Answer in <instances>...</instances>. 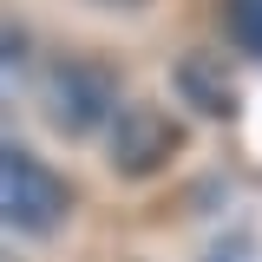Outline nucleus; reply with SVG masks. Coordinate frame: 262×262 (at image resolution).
Instances as JSON below:
<instances>
[{"label":"nucleus","mask_w":262,"mask_h":262,"mask_svg":"<svg viewBox=\"0 0 262 262\" xmlns=\"http://www.w3.org/2000/svg\"><path fill=\"white\" fill-rule=\"evenodd\" d=\"M39 85V112L59 138H92V131H112L118 118V72L92 53H53V59L33 72Z\"/></svg>","instance_id":"obj_1"},{"label":"nucleus","mask_w":262,"mask_h":262,"mask_svg":"<svg viewBox=\"0 0 262 262\" xmlns=\"http://www.w3.org/2000/svg\"><path fill=\"white\" fill-rule=\"evenodd\" d=\"M0 216L13 236H33V243L59 236L66 216H72V184L13 138H7V158H0Z\"/></svg>","instance_id":"obj_2"},{"label":"nucleus","mask_w":262,"mask_h":262,"mask_svg":"<svg viewBox=\"0 0 262 262\" xmlns=\"http://www.w3.org/2000/svg\"><path fill=\"white\" fill-rule=\"evenodd\" d=\"M177 151H184V125H177L170 112H158V105H125V112L112 118V131H105V158H112V170L131 177V184L158 177Z\"/></svg>","instance_id":"obj_3"},{"label":"nucleus","mask_w":262,"mask_h":262,"mask_svg":"<svg viewBox=\"0 0 262 262\" xmlns=\"http://www.w3.org/2000/svg\"><path fill=\"white\" fill-rule=\"evenodd\" d=\"M170 79H177V98L190 105L196 118H210V125H229V118L243 112L236 79H229L223 59H210V53H184V59L170 66Z\"/></svg>","instance_id":"obj_4"},{"label":"nucleus","mask_w":262,"mask_h":262,"mask_svg":"<svg viewBox=\"0 0 262 262\" xmlns=\"http://www.w3.org/2000/svg\"><path fill=\"white\" fill-rule=\"evenodd\" d=\"M223 33L236 39V53L262 59V0H223Z\"/></svg>","instance_id":"obj_5"},{"label":"nucleus","mask_w":262,"mask_h":262,"mask_svg":"<svg viewBox=\"0 0 262 262\" xmlns=\"http://www.w3.org/2000/svg\"><path fill=\"white\" fill-rule=\"evenodd\" d=\"M203 262H262V243L249 229H223V236L203 243Z\"/></svg>","instance_id":"obj_6"},{"label":"nucleus","mask_w":262,"mask_h":262,"mask_svg":"<svg viewBox=\"0 0 262 262\" xmlns=\"http://www.w3.org/2000/svg\"><path fill=\"white\" fill-rule=\"evenodd\" d=\"M20 79H27V27L7 20V85H20Z\"/></svg>","instance_id":"obj_7"},{"label":"nucleus","mask_w":262,"mask_h":262,"mask_svg":"<svg viewBox=\"0 0 262 262\" xmlns=\"http://www.w3.org/2000/svg\"><path fill=\"white\" fill-rule=\"evenodd\" d=\"M105 7H144V0H105Z\"/></svg>","instance_id":"obj_8"}]
</instances>
